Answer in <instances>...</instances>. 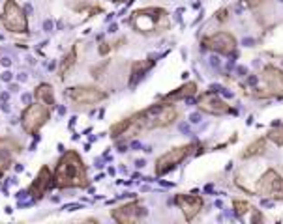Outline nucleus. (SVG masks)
<instances>
[{
  "instance_id": "1",
  "label": "nucleus",
  "mask_w": 283,
  "mask_h": 224,
  "mask_svg": "<svg viewBox=\"0 0 283 224\" xmlns=\"http://www.w3.org/2000/svg\"><path fill=\"white\" fill-rule=\"evenodd\" d=\"M178 118V110L174 105H171L169 101L165 103H156V105L148 106V109L137 112L129 118V127L126 134H139L141 131L146 129H158V127H169L171 123H174V120Z\"/></svg>"
},
{
  "instance_id": "2",
  "label": "nucleus",
  "mask_w": 283,
  "mask_h": 224,
  "mask_svg": "<svg viewBox=\"0 0 283 224\" xmlns=\"http://www.w3.org/2000/svg\"><path fill=\"white\" fill-rule=\"evenodd\" d=\"M55 185L60 187V189H68V187L83 189V187L88 185L86 166L75 151H68V153L62 155L60 163L56 166Z\"/></svg>"
},
{
  "instance_id": "3",
  "label": "nucleus",
  "mask_w": 283,
  "mask_h": 224,
  "mask_svg": "<svg viewBox=\"0 0 283 224\" xmlns=\"http://www.w3.org/2000/svg\"><path fill=\"white\" fill-rule=\"evenodd\" d=\"M129 24L141 34H158L161 30L169 28L167 11L161 8H146L131 13Z\"/></svg>"
},
{
  "instance_id": "4",
  "label": "nucleus",
  "mask_w": 283,
  "mask_h": 224,
  "mask_svg": "<svg viewBox=\"0 0 283 224\" xmlns=\"http://www.w3.org/2000/svg\"><path fill=\"white\" fill-rule=\"evenodd\" d=\"M255 192L261 196L274 198V200H283V177L274 168H268L257 181Z\"/></svg>"
},
{
  "instance_id": "5",
  "label": "nucleus",
  "mask_w": 283,
  "mask_h": 224,
  "mask_svg": "<svg viewBox=\"0 0 283 224\" xmlns=\"http://www.w3.org/2000/svg\"><path fill=\"white\" fill-rule=\"evenodd\" d=\"M195 150L193 144H186V146H178V147H173L171 151L163 153L156 161V176H163V174L171 172L173 168H176L178 164L190 155V151Z\"/></svg>"
},
{
  "instance_id": "6",
  "label": "nucleus",
  "mask_w": 283,
  "mask_h": 224,
  "mask_svg": "<svg viewBox=\"0 0 283 224\" xmlns=\"http://www.w3.org/2000/svg\"><path fill=\"white\" fill-rule=\"evenodd\" d=\"M2 22L8 30L17 34H23L28 30V22H26V15L25 11L17 6L13 0H6V6H4V13H2Z\"/></svg>"
},
{
  "instance_id": "7",
  "label": "nucleus",
  "mask_w": 283,
  "mask_h": 224,
  "mask_svg": "<svg viewBox=\"0 0 283 224\" xmlns=\"http://www.w3.org/2000/svg\"><path fill=\"white\" fill-rule=\"evenodd\" d=\"M49 120V110L43 105H30L28 109H25L23 116H21V122H23V129L28 134H36L39 131L41 125H45Z\"/></svg>"
},
{
  "instance_id": "8",
  "label": "nucleus",
  "mask_w": 283,
  "mask_h": 224,
  "mask_svg": "<svg viewBox=\"0 0 283 224\" xmlns=\"http://www.w3.org/2000/svg\"><path fill=\"white\" fill-rule=\"evenodd\" d=\"M203 47L210 49L214 52H219V54H235V49H236V39L232 34L229 32H216L212 35H206L203 39Z\"/></svg>"
},
{
  "instance_id": "9",
  "label": "nucleus",
  "mask_w": 283,
  "mask_h": 224,
  "mask_svg": "<svg viewBox=\"0 0 283 224\" xmlns=\"http://www.w3.org/2000/svg\"><path fill=\"white\" fill-rule=\"evenodd\" d=\"M197 105H199L201 110L208 112V114L212 116H223V114H231V112H236L231 109V105L229 103H225L223 99H219L218 95H216V92H204L199 95V99H197Z\"/></svg>"
},
{
  "instance_id": "10",
  "label": "nucleus",
  "mask_w": 283,
  "mask_h": 224,
  "mask_svg": "<svg viewBox=\"0 0 283 224\" xmlns=\"http://www.w3.org/2000/svg\"><path fill=\"white\" fill-rule=\"evenodd\" d=\"M261 80L266 86V95L283 97V71L274 65H266L261 75Z\"/></svg>"
},
{
  "instance_id": "11",
  "label": "nucleus",
  "mask_w": 283,
  "mask_h": 224,
  "mask_svg": "<svg viewBox=\"0 0 283 224\" xmlns=\"http://www.w3.org/2000/svg\"><path fill=\"white\" fill-rule=\"evenodd\" d=\"M70 99L79 105H86V103H98L103 101L107 97V93L100 88H92V86H77V88H70L68 92Z\"/></svg>"
},
{
  "instance_id": "12",
  "label": "nucleus",
  "mask_w": 283,
  "mask_h": 224,
  "mask_svg": "<svg viewBox=\"0 0 283 224\" xmlns=\"http://www.w3.org/2000/svg\"><path fill=\"white\" fill-rule=\"evenodd\" d=\"M148 211L143 205H139L137 202H129V204L122 205V207H116L113 209V218L118 222H124V224H131V222H137L145 217Z\"/></svg>"
},
{
  "instance_id": "13",
  "label": "nucleus",
  "mask_w": 283,
  "mask_h": 224,
  "mask_svg": "<svg viewBox=\"0 0 283 224\" xmlns=\"http://www.w3.org/2000/svg\"><path fill=\"white\" fill-rule=\"evenodd\" d=\"M174 202H176V205H180L186 221H193L197 213L203 209V198L195 194H176Z\"/></svg>"
},
{
  "instance_id": "14",
  "label": "nucleus",
  "mask_w": 283,
  "mask_h": 224,
  "mask_svg": "<svg viewBox=\"0 0 283 224\" xmlns=\"http://www.w3.org/2000/svg\"><path fill=\"white\" fill-rule=\"evenodd\" d=\"M21 146L13 142L11 138H0V174H4L10 168L13 157L19 153Z\"/></svg>"
},
{
  "instance_id": "15",
  "label": "nucleus",
  "mask_w": 283,
  "mask_h": 224,
  "mask_svg": "<svg viewBox=\"0 0 283 224\" xmlns=\"http://www.w3.org/2000/svg\"><path fill=\"white\" fill-rule=\"evenodd\" d=\"M51 172H49V168L47 166H43L41 170H39V174H38V177L32 181V185H30V189H28V194H32L34 198H41L43 196V192H47V189L51 187Z\"/></svg>"
},
{
  "instance_id": "16",
  "label": "nucleus",
  "mask_w": 283,
  "mask_h": 224,
  "mask_svg": "<svg viewBox=\"0 0 283 224\" xmlns=\"http://www.w3.org/2000/svg\"><path fill=\"white\" fill-rule=\"evenodd\" d=\"M154 65V60H143V62H135L131 65V77H129V86H135V84L141 80L145 75L148 73V69Z\"/></svg>"
},
{
  "instance_id": "17",
  "label": "nucleus",
  "mask_w": 283,
  "mask_h": 224,
  "mask_svg": "<svg viewBox=\"0 0 283 224\" xmlns=\"http://www.w3.org/2000/svg\"><path fill=\"white\" fill-rule=\"evenodd\" d=\"M197 93V84L195 82H186L184 86H180L176 92L165 95V101H173V99H190L191 95Z\"/></svg>"
},
{
  "instance_id": "18",
  "label": "nucleus",
  "mask_w": 283,
  "mask_h": 224,
  "mask_svg": "<svg viewBox=\"0 0 283 224\" xmlns=\"http://www.w3.org/2000/svg\"><path fill=\"white\" fill-rule=\"evenodd\" d=\"M266 151V138H259L253 144L246 147V151H242V159H251V157H259Z\"/></svg>"
},
{
  "instance_id": "19",
  "label": "nucleus",
  "mask_w": 283,
  "mask_h": 224,
  "mask_svg": "<svg viewBox=\"0 0 283 224\" xmlns=\"http://www.w3.org/2000/svg\"><path fill=\"white\" fill-rule=\"evenodd\" d=\"M36 97L43 101V105H55V92L49 84H39L36 88Z\"/></svg>"
},
{
  "instance_id": "20",
  "label": "nucleus",
  "mask_w": 283,
  "mask_h": 224,
  "mask_svg": "<svg viewBox=\"0 0 283 224\" xmlns=\"http://www.w3.org/2000/svg\"><path fill=\"white\" fill-rule=\"evenodd\" d=\"M73 64H75V51H71V52L66 54V58L60 64V77L62 79H66V75H68V71L73 67Z\"/></svg>"
},
{
  "instance_id": "21",
  "label": "nucleus",
  "mask_w": 283,
  "mask_h": 224,
  "mask_svg": "<svg viewBox=\"0 0 283 224\" xmlns=\"http://www.w3.org/2000/svg\"><path fill=\"white\" fill-rule=\"evenodd\" d=\"M266 140H272L274 144L283 146V125H277V127L270 129V131L266 133Z\"/></svg>"
},
{
  "instance_id": "22",
  "label": "nucleus",
  "mask_w": 283,
  "mask_h": 224,
  "mask_svg": "<svg viewBox=\"0 0 283 224\" xmlns=\"http://www.w3.org/2000/svg\"><path fill=\"white\" fill-rule=\"evenodd\" d=\"M232 205H235V213L238 215V217H242L246 211H249V209H251V205L246 200H235V202H232Z\"/></svg>"
},
{
  "instance_id": "23",
  "label": "nucleus",
  "mask_w": 283,
  "mask_h": 224,
  "mask_svg": "<svg viewBox=\"0 0 283 224\" xmlns=\"http://www.w3.org/2000/svg\"><path fill=\"white\" fill-rule=\"evenodd\" d=\"M0 79L4 80V82H11V79H13V75L10 73V71H4L2 75H0Z\"/></svg>"
},
{
  "instance_id": "24",
  "label": "nucleus",
  "mask_w": 283,
  "mask_h": 224,
  "mask_svg": "<svg viewBox=\"0 0 283 224\" xmlns=\"http://www.w3.org/2000/svg\"><path fill=\"white\" fill-rule=\"evenodd\" d=\"M216 19H218V21H227V10H219Z\"/></svg>"
},
{
  "instance_id": "25",
  "label": "nucleus",
  "mask_w": 283,
  "mask_h": 224,
  "mask_svg": "<svg viewBox=\"0 0 283 224\" xmlns=\"http://www.w3.org/2000/svg\"><path fill=\"white\" fill-rule=\"evenodd\" d=\"M261 2H263V0H246V6L248 8H257Z\"/></svg>"
},
{
  "instance_id": "26",
  "label": "nucleus",
  "mask_w": 283,
  "mask_h": 224,
  "mask_svg": "<svg viewBox=\"0 0 283 224\" xmlns=\"http://www.w3.org/2000/svg\"><path fill=\"white\" fill-rule=\"evenodd\" d=\"M43 30H45V32H51L53 30V21H43Z\"/></svg>"
},
{
  "instance_id": "27",
  "label": "nucleus",
  "mask_w": 283,
  "mask_h": 224,
  "mask_svg": "<svg viewBox=\"0 0 283 224\" xmlns=\"http://www.w3.org/2000/svg\"><path fill=\"white\" fill-rule=\"evenodd\" d=\"M190 122L191 123H199L201 122V114H197V112H195V114H191L190 116Z\"/></svg>"
},
{
  "instance_id": "28",
  "label": "nucleus",
  "mask_w": 283,
  "mask_h": 224,
  "mask_svg": "<svg viewBox=\"0 0 283 224\" xmlns=\"http://www.w3.org/2000/svg\"><path fill=\"white\" fill-rule=\"evenodd\" d=\"M0 64H2L4 67H10L11 65V60H10V58H2V60H0Z\"/></svg>"
},
{
  "instance_id": "29",
  "label": "nucleus",
  "mask_w": 283,
  "mask_h": 224,
  "mask_svg": "<svg viewBox=\"0 0 283 224\" xmlns=\"http://www.w3.org/2000/svg\"><path fill=\"white\" fill-rule=\"evenodd\" d=\"M19 92V84H11L10 86V93H17Z\"/></svg>"
},
{
  "instance_id": "30",
  "label": "nucleus",
  "mask_w": 283,
  "mask_h": 224,
  "mask_svg": "<svg viewBox=\"0 0 283 224\" xmlns=\"http://www.w3.org/2000/svg\"><path fill=\"white\" fill-rule=\"evenodd\" d=\"M21 99H23V103H30L32 95H30V93H23V97H21Z\"/></svg>"
},
{
  "instance_id": "31",
  "label": "nucleus",
  "mask_w": 283,
  "mask_h": 224,
  "mask_svg": "<svg viewBox=\"0 0 283 224\" xmlns=\"http://www.w3.org/2000/svg\"><path fill=\"white\" fill-rule=\"evenodd\" d=\"M26 79H28V77H26V73H19V75H17V80H19V82H25Z\"/></svg>"
},
{
  "instance_id": "32",
  "label": "nucleus",
  "mask_w": 283,
  "mask_h": 224,
  "mask_svg": "<svg viewBox=\"0 0 283 224\" xmlns=\"http://www.w3.org/2000/svg\"><path fill=\"white\" fill-rule=\"evenodd\" d=\"M2 110H4V112H10V106H8V101H2Z\"/></svg>"
},
{
  "instance_id": "33",
  "label": "nucleus",
  "mask_w": 283,
  "mask_h": 224,
  "mask_svg": "<svg viewBox=\"0 0 283 224\" xmlns=\"http://www.w3.org/2000/svg\"><path fill=\"white\" fill-rule=\"evenodd\" d=\"M135 166H137V168H143V166H145V161H143V159H139L137 163H135Z\"/></svg>"
},
{
  "instance_id": "34",
  "label": "nucleus",
  "mask_w": 283,
  "mask_h": 224,
  "mask_svg": "<svg viewBox=\"0 0 283 224\" xmlns=\"http://www.w3.org/2000/svg\"><path fill=\"white\" fill-rule=\"evenodd\" d=\"M25 10H26V13H32V6H30V4H26Z\"/></svg>"
},
{
  "instance_id": "35",
  "label": "nucleus",
  "mask_w": 283,
  "mask_h": 224,
  "mask_svg": "<svg viewBox=\"0 0 283 224\" xmlns=\"http://www.w3.org/2000/svg\"><path fill=\"white\" fill-rule=\"evenodd\" d=\"M0 99H2V101H8V93H0Z\"/></svg>"
},
{
  "instance_id": "36",
  "label": "nucleus",
  "mask_w": 283,
  "mask_h": 224,
  "mask_svg": "<svg viewBox=\"0 0 283 224\" xmlns=\"http://www.w3.org/2000/svg\"><path fill=\"white\" fill-rule=\"evenodd\" d=\"M113 2H124V0H113Z\"/></svg>"
}]
</instances>
